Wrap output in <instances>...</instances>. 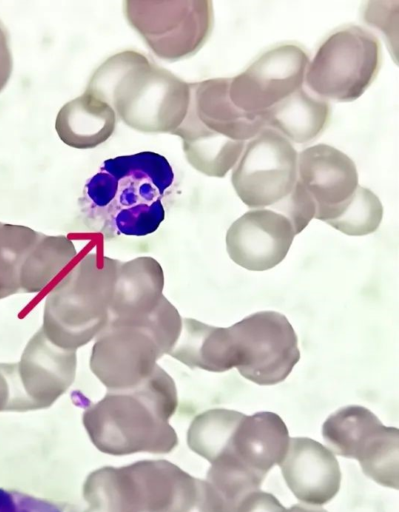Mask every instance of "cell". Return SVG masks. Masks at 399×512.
Here are the masks:
<instances>
[{
  "label": "cell",
  "mask_w": 399,
  "mask_h": 512,
  "mask_svg": "<svg viewBox=\"0 0 399 512\" xmlns=\"http://www.w3.org/2000/svg\"><path fill=\"white\" fill-rule=\"evenodd\" d=\"M330 116L329 103L303 87L265 113L267 127L298 144L309 143L320 136Z\"/></svg>",
  "instance_id": "cell-20"
},
{
  "label": "cell",
  "mask_w": 399,
  "mask_h": 512,
  "mask_svg": "<svg viewBox=\"0 0 399 512\" xmlns=\"http://www.w3.org/2000/svg\"><path fill=\"white\" fill-rule=\"evenodd\" d=\"M297 180L315 203L314 218L321 221L346 203L359 186L354 161L327 144L310 146L299 153Z\"/></svg>",
  "instance_id": "cell-12"
},
{
  "label": "cell",
  "mask_w": 399,
  "mask_h": 512,
  "mask_svg": "<svg viewBox=\"0 0 399 512\" xmlns=\"http://www.w3.org/2000/svg\"><path fill=\"white\" fill-rule=\"evenodd\" d=\"M13 70V58L9 44V36L0 21V92L6 87Z\"/></svg>",
  "instance_id": "cell-29"
},
{
  "label": "cell",
  "mask_w": 399,
  "mask_h": 512,
  "mask_svg": "<svg viewBox=\"0 0 399 512\" xmlns=\"http://www.w3.org/2000/svg\"><path fill=\"white\" fill-rule=\"evenodd\" d=\"M264 477L230 452L213 461L207 474L209 484L221 500L223 512H236L244 498L260 490Z\"/></svg>",
  "instance_id": "cell-23"
},
{
  "label": "cell",
  "mask_w": 399,
  "mask_h": 512,
  "mask_svg": "<svg viewBox=\"0 0 399 512\" xmlns=\"http://www.w3.org/2000/svg\"><path fill=\"white\" fill-rule=\"evenodd\" d=\"M163 287V270L155 259L121 262L106 328L135 326L158 306Z\"/></svg>",
  "instance_id": "cell-15"
},
{
  "label": "cell",
  "mask_w": 399,
  "mask_h": 512,
  "mask_svg": "<svg viewBox=\"0 0 399 512\" xmlns=\"http://www.w3.org/2000/svg\"><path fill=\"white\" fill-rule=\"evenodd\" d=\"M117 116L104 100L85 90L58 111L55 131L59 139L75 149H93L114 133Z\"/></svg>",
  "instance_id": "cell-18"
},
{
  "label": "cell",
  "mask_w": 399,
  "mask_h": 512,
  "mask_svg": "<svg viewBox=\"0 0 399 512\" xmlns=\"http://www.w3.org/2000/svg\"><path fill=\"white\" fill-rule=\"evenodd\" d=\"M0 512H80L60 491L37 483L32 490L0 487Z\"/></svg>",
  "instance_id": "cell-26"
},
{
  "label": "cell",
  "mask_w": 399,
  "mask_h": 512,
  "mask_svg": "<svg viewBox=\"0 0 399 512\" xmlns=\"http://www.w3.org/2000/svg\"><path fill=\"white\" fill-rule=\"evenodd\" d=\"M363 17L369 25L383 33L387 41L390 42V49L394 48L393 42L397 45L398 1L368 2L367 7L364 8Z\"/></svg>",
  "instance_id": "cell-27"
},
{
  "label": "cell",
  "mask_w": 399,
  "mask_h": 512,
  "mask_svg": "<svg viewBox=\"0 0 399 512\" xmlns=\"http://www.w3.org/2000/svg\"><path fill=\"white\" fill-rule=\"evenodd\" d=\"M238 372L258 385L284 381L300 359L297 335L281 313L261 311L229 327Z\"/></svg>",
  "instance_id": "cell-8"
},
{
  "label": "cell",
  "mask_w": 399,
  "mask_h": 512,
  "mask_svg": "<svg viewBox=\"0 0 399 512\" xmlns=\"http://www.w3.org/2000/svg\"><path fill=\"white\" fill-rule=\"evenodd\" d=\"M288 429L273 412L244 416L238 425L228 452L253 471L266 475L283 460L289 445Z\"/></svg>",
  "instance_id": "cell-17"
},
{
  "label": "cell",
  "mask_w": 399,
  "mask_h": 512,
  "mask_svg": "<svg viewBox=\"0 0 399 512\" xmlns=\"http://www.w3.org/2000/svg\"><path fill=\"white\" fill-rule=\"evenodd\" d=\"M169 355L190 368L225 372L237 365L229 327H215L184 318L179 338Z\"/></svg>",
  "instance_id": "cell-19"
},
{
  "label": "cell",
  "mask_w": 399,
  "mask_h": 512,
  "mask_svg": "<svg viewBox=\"0 0 399 512\" xmlns=\"http://www.w3.org/2000/svg\"><path fill=\"white\" fill-rule=\"evenodd\" d=\"M298 154L292 143L264 128L246 143L231 175L233 188L250 208L275 210L293 191Z\"/></svg>",
  "instance_id": "cell-7"
},
{
  "label": "cell",
  "mask_w": 399,
  "mask_h": 512,
  "mask_svg": "<svg viewBox=\"0 0 399 512\" xmlns=\"http://www.w3.org/2000/svg\"><path fill=\"white\" fill-rule=\"evenodd\" d=\"M381 64L382 47L377 37L361 26L345 25L320 44L304 81L324 100L351 102L370 87Z\"/></svg>",
  "instance_id": "cell-4"
},
{
  "label": "cell",
  "mask_w": 399,
  "mask_h": 512,
  "mask_svg": "<svg viewBox=\"0 0 399 512\" xmlns=\"http://www.w3.org/2000/svg\"><path fill=\"white\" fill-rule=\"evenodd\" d=\"M123 13L153 54L168 62L195 55L214 26L213 4L209 0H126Z\"/></svg>",
  "instance_id": "cell-5"
},
{
  "label": "cell",
  "mask_w": 399,
  "mask_h": 512,
  "mask_svg": "<svg viewBox=\"0 0 399 512\" xmlns=\"http://www.w3.org/2000/svg\"><path fill=\"white\" fill-rule=\"evenodd\" d=\"M85 90L107 102L129 128L143 133L172 134L190 102L188 82L134 50L107 58Z\"/></svg>",
  "instance_id": "cell-2"
},
{
  "label": "cell",
  "mask_w": 399,
  "mask_h": 512,
  "mask_svg": "<svg viewBox=\"0 0 399 512\" xmlns=\"http://www.w3.org/2000/svg\"><path fill=\"white\" fill-rule=\"evenodd\" d=\"M383 218V206L370 189L358 186L353 196L334 210L325 220L327 224L350 236L375 232Z\"/></svg>",
  "instance_id": "cell-25"
},
{
  "label": "cell",
  "mask_w": 399,
  "mask_h": 512,
  "mask_svg": "<svg viewBox=\"0 0 399 512\" xmlns=\"http://www.w3.org/2000/svg\"><path fill=\"white\" fill-rule=\"evenodd\" d=\"M286 510L274 495L258 490L244 498L236 512H286Z\"/></svg>",
  "instance_id": "cell-28"
},
{
  "label": "cell",
  "mask_w": 399,
  "mask_h": 512,
  "mask_svg": "<svg viewBox=\"0 0 399 512\" xmlns=\"http://www.w3.org/2000/svg\"><path fill=\"white\" fill-rule=\"evenodd\" d=\"M322 435L336 454L357 459L365 475L398 489L399 431L384 426L369 409L350 405L331 414Z\"/></svg>",
  "instance_id": "cell-6"
},
{
  "label": "cell",
  "mask_w": 399,
  "mask_h": 512,
  "mask_svg": "<svg viewBox=\"0 0 399 512\" xmlns=\"http://www.w3.org/2000/svg\"><path fill=\"white\" fill-rule=\"evenodd\" d=\"M163 355L151 334L142 327L105 328L91 354L92 372L112 390H130L145 381Z\"/></svg>",
  "instance_id": "cell-10"
},
{
  "label": "cell",
  "mask_w": 399,
  "mask_h": 512,
  "mask_svg": "<svg viewBox=\"0 0 399 512\" xmlns=\"http://www.w3.org/2000/svg\"><path fill=\"white\" fill-rule=\"evenodd\" d=\"M245 414L215 408L199 414L189 430V444L198 454L215 461L229 451L233 435Z\"/></svg>",
  "instance_id": "cell-24"
},
{
  "label": "cell",
  "mask_w": 399,
  "mask_h": 512,
  "mask_svg": "<svg viewBox=\"0 0 399 512\" xmlns=\"http://www.w3.org/2000/svg\"><path fill=\"white\" fill-rule=\"evenodd\" d=\"M308 64L309 55L302 46H273L230 78V100L244 112L264 114L302 88Z\"/></svg>",
  "instance_id": "cell-9"
},
{
  "label": "cell",
  "mask_w": 399,
  "mask_h": 512,
  "mask_svg": "<svg viewBox=\"0 0 399 512\" xmlns=\"http://www.w3.org/2000/svg\"><path fill=\"white\" fill-rule=\"evenodd\" d=\"M43 233L30 227L0 222V299L22 293V270Z\"/></svg>",
  "instance_id": "cell-22"
},
{
  "label": "cell",
  "mask_w": 399,
  "mask_h": 512,
  "mask_svg": "<svg viewBox=\"0 0 399 512\" xmlns=\"http://www.w3.org/2000/svg\"><path fill=\"white\" fill-rule=\"evenodd\" d=\"M76 371V351L57 347L41 328L28 342L18 374L30 403L37 393L55 400L72 384Z\"/></svg>",
  "instance_id": "cell-16"
},
{
  "label": "cell",
  "mask_w": 399,
  "mask_h": 512,
  "mask_svg": "<svg viewBox=\"0 0 399 512\" xmlns=\"http://www.w3.org/2000/svg\"><path fill=\"white\" fill-rule=\"evenodd\" d=\"M279 466L290 490L305 504H326L339 491L338 461L328 448L313 439L290 438Z\"/></svg>",
  "instance_id": "cell-13"
},
{
  "label": "cell",
  "mask_w": 399,
  "mask_h": 512,
  "mask_svg": "<svg viewBox=\"0 0 399 512\" xmlns=\"http://www.w3.org/2000/svg\"><path fill=\"white\" fill-rule=\"evenodd\" d=\"M286 512H327L323 508L310 507L306 505H294L290 509L286 510Z\"/></svg>",
  "instance_id": "cell-30"
},
{
  "label": "cell",
  "mask_w": 399,
  "mask_h": 512,
  "mask_svg": "<svg viewBox=\"0 0 399 512\" xmlns=\"http://www.w3.org/2000/svg\"><path fill=\"white\" fill-rule=\"evenodd\" d=\"M295 235L284 215L270 209H253L231 224L226 234V249L239 266L265 271L285 258Z\"/></svg>",
  "instance_id": "cell-11"
},
{
  "label": "cell",
  "mask_w": 399,
  "mask_h": 512,
  "mask_svg": "<svg viewBox=\"0 0 399 512\" xmlns=\"http://www.w3.org/2000/svg\"><path fill=\"white\" fill-rule=\"evenodd\" d=\"M73 242L64 235L42 234L22 270V293H38L76 256Z\"/></svg>",
  "instance_id": "cell-21"
},
{
  "label": "cell",
  "mask_w": 399,
  "mask_h": 512,
  "mask_svg": "<svg viewBox=\"0 0 399 512\" xmlns=\"http://www.w3.org/2000/svg\"><path fill=\"white\" fill-rule=\"evenodd\" d=\"M190 84V102L184 119L219 136L246 142L266 125L264 114L247 113L230 100V78H212Z\"/></svg>",
  "instance_id": "cell-14"
},
{
  "label": "cell",
  "mask_w": 399,
  "mask_h": 512,
  "mask_svg": "<svg viewBox=\"0 0 399 512\" xmlns=\"http://www.w3.org/2000/svg\"><path fill=\"white\" fill-rule=\"evenodd\" d=\"M173 181L172 166L157 152L106 159L79 198L83 222L106 238L150 235L165 219L162 199Z\"/></svg>",
  "instance_id": "cell-1"
},
{
  "label": "cell",
  "mask_w": 399,
  "mask_h": 512,
  "mask_svg": "<svg viewBox=\"0 0 399 512\" xmlns=\"http://www.w3.org/2000/svg\"><path fill=\"white\" fill-rule=\"evenodd\" d=\"M97 260L84 257L46 299L42 329L59 348L76 351L108 324L121 261L105 257L101 268Z\"/></svg>",
  "instance_id": "cell-3"
}]
</instances>
